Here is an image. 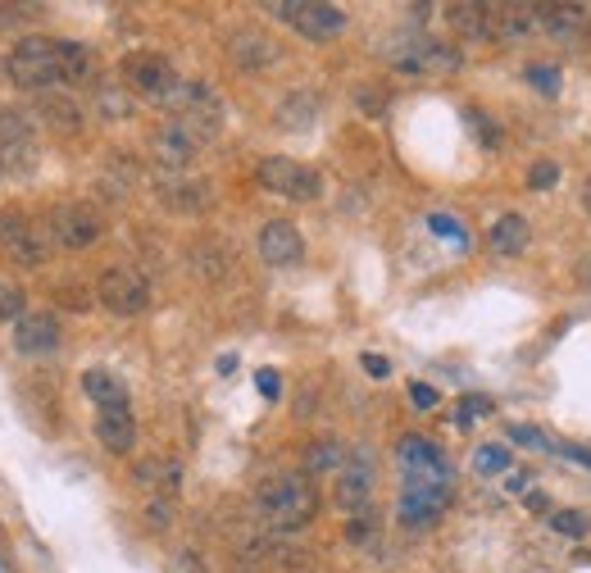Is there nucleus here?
<instances>
[{"label": "nucleus", "mask_w": 591, "mask_h": 573, "mask_svg": "<svg viewBox=\"0 0 591 573\" xmlns=\"http://www.w3.org/2000/svg\"><path fill=\"white\" fill-rule=\"evenodd\" d=\"M527 505H533V509H550V501L542 492H527Z\"/></svg>", "instance_id": "3c124183"}, {"label": "nucleus", "mask_w": 591, "mask_h": 573, "mask_svg": "<svg viewBox=\"0 0 591 573\" xmlns=\"http://www.w3.org/2000/svg\"><path fill=\"white\" fill-rule=\"evenodd\" d=\"M137 478V488H146L150 496H173L178 492V482H182V465L173 456H150L133 469Z\"/></svg>", "instance_id": "a878e982"}, {"label": "nucleus", "mask_w": 591, "mask_h": 573, "mask_svg": "<svg viewBox=\"0 0 591 573\" xmlns=\"http://www.w3.org/2000/svg\"><path fill=\"white\" fill-rule=\"evenodd\" d=\"M510 465H514V456H510V446H501V442H487V446L474 450V469H478L482 478L510 473Z\"/></svg>", "instance_id": "2f4dec72"}, {"label": "nucleus", "mask_w": 591, "mask_h": 573, "mask_svg": "<svg viewBox=\"0 0 591 573\" xmlns=\"http://www.w3.org/2000/svg\"><path fill=\"white\" fill-rule=\"evenodd\" d=\"M428 228L437 237H446V241H455V247H469V232H464V224L451 219V215H428Z\"/></svg>", "instance_id": "e433bc0d"}, {"label": "nucleus", "mask_w": 591, "mask_h": 573, "mask_svg": "<svg viewBox=\"0 0 591 573\" xmlns=\"http://www.w3.org/2000/svg\"><path fill=\"white\" fill-rule=\"evenodd\" d=\"M155 196H160V205L173 209V215H201L214 200V187L192 173H160L155 177Z\"/></svg>", "instance_id": "4468645a"}, {"label": "nucleus", "mask_w": 591, "mask_h": 573, "mask_svg": "<svg viewBox=\"0 0 591 573\" xmlns=\"http://www.w3.org/2000/svg\"><path fill=\"white\" fill-rule=\"evenodd\" d=\"M446 23L459 42H491V5H478V0L446 5Z\"/></svg>", "instance_id": "5701e85b"}, {"label": "nucleus", "mask_w": 591, "mask_h": 573, "mask_svg": "<svg viewBox=\"0 0 591 573\" xmlns=\"http://www.w3.org/2000/svg\"><path fill=\"white\" fill-rule=\"evenodd\" d=\"M19 19H27V5H0V27H14Z\"/></svg>", "instance_id": "de8ad7c7"}, {"label": "nucleus", "mask_w": 591, "mask_h": 573, "mask_svg": "<svg viewBox=\"0 0 591 573\" xmlns=\"http://www.w3.org/2000/svg\"><path fill=\"white\" fill-rule=\"evenodd\" d=\"M542 33V5H523V0H510V5H491V42L505 46H527Z\"/></svg>", "instance_id": "2eb2a0df"}, {"label": "nucleus", "mask_w": 591, "mask_h": 573, "mask_svg": "<svg viewBox=\"0 0 591 573\" xmlns=\"http://www.w3.org/2000/svg\"><path fill=\"white\" fill-rule=\"evenodd\" d=\"M410 401H414L419 410H432V405H437L442 397H437V387H428V382H414V387H410Z\"/></svg>", "instance_id": "79ce46f5"}, {"label": "nucleus", "mask_w": 591, "mask_h": 573, "mask_svg": "<svg viewBox=\"0 0 591 573\" xmlns=\"http://www.w3.org/2000/svg\"><path fill=\"white\" fill-rule=\"evenodd\" d=\"M396 465L406 469V478H455L446 456H442V446L419 437V433H406L396 442Z\"/></svg>", "instance_id": "f3484780"}, {"label": "nucleus", "mask_w": 591, "mask_h": 573, "mask_svg": "<svg viewBox=\"0 0 591 573\" xmlns=\"http://www.w3.org/2000/svg\"><path fill=\"white\" fill-rule=\"evenodd\" d=\"M487 414H491V401H487V397H464L459 410H455V424H459V428H469L474 419H487Z\"/></svg>", "instance_id": "58836bf2"}, {"label": "nucleus", "mask_w": 591, "mask_h": 573, "mask_svg": "<svg viewBox=\"0 0 591 573\" xmlns=\"http://www.w3.org/2000/svg\"><path fill=\"white\" fill-rule=\"evenodd\" d=\"M578 278H582V283H591V260H582V268H578Z\"/></svg>", "instance_id": "603ef678"}, {"label": "nucleus", "mask_w": 591, "mask_h": 573, "mask_svg": "<svg viewBox=\"0 0 591 573\" xmlns=\"http://www.w3.org/2000/svg\"><path fill=\"white\" fill-rule=\"evenodd\" d=\"M360 365H364V374H368V378H378V382H383V378L391 374V365H387V359H383V355H364V359H360Z\"/></svg>", "instance_id": "c03bdc74"}, {"label": "nucleus", "mask_w": 591, "mask_h": 573, "mask_svg": "<svg viewBox=\"0 0 591 573\" xmlns=\"http://www.w3.org/2000/svg\"><path fill=\"white\" fill-rule=\"evenodd\" d=\"M527 488H533V473H527V469H510L505 492H510V496H527Z\"/></svg>", "instance_id": "37998d69"}, {"label": "nucleus", "mask_w": 591, "mask_h": 573, "mask_svg": "<svg viewBox=\"0 0 591 573\" xmlns=\"http://www.w3.org/2000/svg\"><path fill=\"white\" fill-rule=\"evenodd\" d=\"M368 532H373V524H368L364 515H360V519H351V528H346V537H351V541H364Z\"/></svg>", "instance_id": "09e8293b"}, {"label": "nucleus", "mask_w": 591, "mask_h": 573, "mask_svg": "<svg viewBox=\"0 0 591 573\" xmlns=\"http://www.w3.org/2000/svg\"><path fill=\"white\" fill-rule=\"evenodd\" d=\"M5 78L23 92H65V78H59V59H55V42L50 37H23L14 42V50L5 55Z\"/></svg>", "instance_id": "7ed1b4c3"}, {"label": "nucleus", "mask_w": 591, "mask_h": 573, "mask_svg": "<svg viewBox=\"0 0 591 573\" xmlns=\"http://www.w3.org/2000/svg\"><path fill=\"white\" fill-rule=\"evenodd\" d=\"M96 442L110 450V456H133V446H137L133 410H101L96 414Z\"/></svg>", "instance_id": "4be33fe9"}, {"label": "nucleus", "mask_w": 591, "mask_h": 573, "mask_svg": "<svg viewBox=\"0 0 591 573\" xmlns=\"http://www.w3.org/2000/svg\"><path fill=\"white\" fill-rule=\"evenodd\" d=\"M0 247L14 255V264H23V268H42V264L50 260L55 237H50L46 224L27 219L23 209H0Z\"/></svg>", "instance_id": "0eeeda50"}, {"label": "nucleus", "mask_w": 591, "mask_h": 573, "mask_svg": "<svg viewBox=\"0 0 591 573\" xmlns=\"http://www.w3.org/2000/svg\"><path fill=\"white\" fill-rule=\"evenodd\" d=\"M255 509L269 532H300L319 515V488L305 469H277L255 488Z\"/></svg>", "instance_id": "f257e3e1"}, {"label": "nucleus", "mask_w": 591, "mask_h": 573, "mask_svg": "<svg viewBox=\"0 0 591 573\" xmlns=\"http://www.w3.org/2000/svg\"><path fill=\"white\" fill-rule=\"evenodd\" d=\"M192 264L201 268L205 278H224V268H232V264H228V255H219V251H214V247H201V251L192 255Z\"/></svg>", "instance_id": "4c0bfd02"}, {"label": "nucleus", "mask_w": 591, "mask_h": 573, "mask_svg": "<svg viewBox=\"0 0 591 573\" xmlns=\"http://www.w3.org/2000/svg\"><path fill=\"white\" fill-rule=\"evenodd\" d=\"M355 101H360L368 114H383V110H387V96H383V92L373 96V92H368V82H360V87H355Z\"/></svg>", "instance_id": "a19ab883"}, {"label": "nucleus", "mask_w": 591, "mask_h": 573, "mask_svg": "<svg viewBox=\"0 0 591 573\" xmlns=\"http://www.w3.org/2000/svg\"><path fill=\"white\" fill-rule=\"evenodd\" d=\"M277 55H283V46H277L269 33H260V27H237V33L228 37V59L237 69H269L277 65Z\"/></svg>", "instance_id": "412c9836"}, {"label": "nucleus", "mask_w": 591, "mask_h": 573, "mask_svg": "<svg viewBox=\"0 0 591 573\" xmlns=\"http://www.w3.org/2000/svg\"><path fill=\"white\" fill-rule=\"evenodd\" d=\"M260 260H264L269 268H292V264H300V260H305V237H300V228L287 224V219H269V224L260 228Z\"/></svg>", "instance_id": "6ab92c4d"}, {"label": "nucleus", "mask_w": 591, "mask_h": 573, "mask_svg": "<svg viewBox=\"0 0 591 573\" xmlns=\"http://www.w3.org/2000/svg\"><path fill=\"white\" fill-rule=\"evenodd\" d=\"M373 492H378V469H373V456L364 446L351 450V460L337 469V482H332V501L337 509H346V515H364Z\"/></svg>", "instance_id": "f8f14e48"}, {"label": "nucleus", "mask_w": 591, "mask_h": 573, "mask_svg": "<svg viewBox=\"0 0 591 573\" xmlns=\"http://www.w3.org/2000/svg\"><path fill=\"white\" fill-rule=\"evenodd\" d=\"M582 205H587V215H591V183L582 187Z\"/></svg>", "instance_id": "864d4df0"}, {"label": "nucleus", "mask_w": 591, "mask_h": 573, "mask_svg": "<svg viewBox=\"0 0 591 573\" xmlns=\"http://www.w3.org/2000/svg\"><path fill=\"white\" fill-rule=\"evenodd\" d=\"M164 110H169V124L192 133L201 146L224 133V101L205 82H178V92L164 101Z\"/></svg>", "instance_id": "f03ea898"}, {"label": "nucleus", "mask_w": 591, "mask_h": 573, "mask_svg": "<svg viewBox=\"0 0 591 573\" xmlns=\"http://www.w3.org/2000/svg\"><path fill=\"white\" fill-rule=\"evenodd\" d=\"M273 118H277V128H287V133H309L319 124V96L300 87V92H292L283 105H277Z\"/></svg>", "instance_id": "cd10ccee"}, {"label": "nucleus", "mask_w": 591, "mask_h": 573, "mask_svg": "<svg viewBox=\"0 0 591 573\" xmlns=\"http://www.w3.org/2000/svg\"><path fill=\"white\" fill-rule=\"evenodd\" d=\"M383 55H387V65H391V69H400V73H414V78H423V73H451V69H459V50H455V46H446V42H432V37H419V33L391 37V42L383 46Z\"/></svg>", "instance_id": "39448f33"}, {"label": "nucleus", "mask_w": 591, "mask_h": 573, "mask_svg": "<svg viewBox=\"0 0 591 573\" xmlns=\"http://www.w3.org/2000/svg\"><path fill=\"white\" fill-rule=\"evenodd\" d=\"M59 342H65V333H59V319L46 314V310H27V314L14 323V351H19V355L42 359V355H55Z\"/></svg>", "instance_id": "a211bd4d"}, {"label": "nucleus", "mask_w": 591, "mask_h": 573, "mask_svg": "<svg viewBox=\"0 0 591 573\" xmlns=\"http://www.w3.org/2000/svg\"><path fill=\"white\" fill-rule=\"evenodd\" d=\"M96 300L118 319H137V314L150 310V283L128 264H110L96 283Z\"/></svg>", "instance_id": "9d476101"}, {"label": "nucleus", "mask_w": 591, "mask_h": 573, "mask_svg": "<svg viewBox=\"0 0 591 573\" xmlns=\"http://www.w3.org/2000/svg\"><path fill=\"white\" fill-rule=\"evenodd\" d=\"M255 177H260L264 192L287 196V200H300V205L323 196L319 169H309V164H300V160H292V156H264L260 169H255Z\"/></svg>", "instance_id": "6e6552de"}, {"label": "nucleus", "mask_w": 591, "mask_h": 573, "mask_svg": "<svg viewBox=\"0 0 591 573\" xmlns=\"http://www.w3.org/2000/svg\"><path fill=\"white\" fill-rule=\"evenodd\" d=\"M0 164H5V173L37 169V133L23 110H0Z\"/></svg>", "instance_id": "ddd939ff"}, {"label": "nucleus", "mask_w": 591, "mask_h": 573, "mask_svg": "<svg viewBox=\"0 0 591 573\" xmlns=\"http://www.w3.org/2000/svg\"><path fill=\"white\" fill-rule=\"evenodd\" d=\"M527 241H533V224H527L519 209H510V215H501L491 228H487V247L496 251V255H523L527 251Z\"/></svg>", "instance_id": "b1692460"}, {"label": "nucleus", "mask_w": 591, "mask_h": 573, "mask_svg": "<svg viewBox=\"0 0 591 573\" xmlns=\"http://www.w3.org/2000/svg\"><path fill=\"white\" fill-rule=\"evenodd\" d=\"M455 496V478H406V492L396 501V519L406 528H432Z\"/></svg>", "instance_id": "423d86ee"}, {"label": "nucleus", "mask_w": 591, "mask_h": 573, "mask_svg": "<svg viewBox=\"0 0 591 573\" xmlns=\"http://www.w3.org/2000/svg\"><path fill=\"white\" fill-rule=\"evenodd\" d=\"M27 296H23V287L19 283H5V278H0V323H19L27 310Z\"/></svg>", "instance_id": "f704fd0d"}, {"label": "nucleus", "mask_w": 591, "mask_h": 573, "mask_svg": "<svg viewBox=\"0 0 591 573\" xmlns=\"http://www.w3.org/2000/svg\"><path fill=\"white\" fill-rule=\"evenodd\" d=\"M196 150H201V141L192 133H182L178 124H160L150 133V160L160 164V173H186Z\"/></svg>", "instance_id": "dca6fc26"}, {"label": "nucleus", "mask_w": 591, "mask_h": 573, "mask_svg": "<svg viewBox=\"0 0 591 573\" xmlns=\"http://www.w3.org/2000/svg\"><path fill=\"white\" fill-rule=\"evenodd\" d=\"M510 437H514V442H523V446H546V437H542L537 428H523V424H514V428H510Z\"/></svg>", "instance_id": "a18cd8bd"}, {"label": "nucleus", "mask_w": 591, "mask_h": 573, "mask_svg": "<svg viewBox=\"0 0 591 573\" xmlns=\"http://www.w3.org/2000/svg\"><path fill=\"white\" fill-rule=\"evenodd\" d=\"M5 177H10V173H5V164H0V183H5Z\"/></svg>", "instance_id": "5fc2aeb1"}, {"label": "nucleus", "mask_w": 591, "mask_h": 573, "mask_svg": "<svg viewBox=\"0 0 591 573\" xmlns=\"http://www.w3.org/2000/svg\"><path fill=\"white\" fill-rule=\"evenodd\" d=\"M46 228H50V237H55V247H65V251H87V247H96V241L105 237V219H101L87 200L55 205L50 219H46Z\"/></svg>", "instance_id": "9b49d317"}, {"label": "nucleus", "mask_w": 591, "mask_h": 573, "mask_svg": "<svg viewBox=\"0 0 591 573\" xmlns=\"http://www.w3.org/2000/svg\"><path fill=\"white\" fill-rule=\"evenodd\" d=\"M527 183H533V192H550L559 183V164L555 160H537L533 173H527Z\"/></svg>", "instance_id": "ea45409f"}, {"label": "nucleus", "mask_w": 591, "mask_h": 573, "mask_svg": "<svg viewBox=\"0 0 591 573\" xmlns=\"http://www.w3.org/2000/svg\"><path fill=\"white\" fill-rule=\"evenodd\" d=\"M55 59H59L65 92H69V87L96 82V55H91V46H82V42H55Z\"/></svg>", "instance_id": "393cba45"}, {"label": "nucleus", "mask_w": 591, "mask_h": 573, "mask_svg": "<svg viewBox=\"0 0 591 573\" xmlns=\"http://www.w3.org/2000/svg\"><path fill=\"white\" fill-rule=\"evenodd\" d=\"M123 82H128V92L133 96H146V101H169L178 92V69H173V59H164L160 50H137L123 59Z\"/></svg>", "instance_id": "1a4fd4ad"}, {"label": "nucleus", "mask_w": 591, "mask_h": 573, "mask_svg": "<svg viewBox=\"0 0 591 573\" xmlns=\"http://www.w3.org/2000/svg\"><path fill=\"white\" fill-rule=\"evenodd\" d=\"M346 460H351V450L341 446L337 437H319V442L305 446V473H309V478H315V473H337Z\"/></svg>", "instance_id": "c756f323"}, {"label": "nucleus", "mask_w": 591, "mask_h": 573, "mask_svg": "<svg viewBox=\"0 0 591 573\" xmlns=\"http://www.w3.org/2000/svg\"><path fill=\"white\" fill-rule=\"evenodd\" d=\"M91 96H96V110L105 118H114V124H123V118L137 110V96L123 82H96V87H91Z\"/></svg>", "instance_id": "7c9ffc66"}, {"label": "nucleus", "mask_w": 591, "mask_h": 573, "mask_svg": "<svg viewBox=\"0 0 591 573\" xmlns=\"http://www.w3.org/2000/svg\"><path fill=\"white\" fill-rule=\"evenodd\" d=\"M37 114L46 118L55 133H65V137H73V133L82 128V110H78V101H73L69 92H46V96H37Z\"/></svg>", "instance_id": "c85d7f7f"}, {"label": "nucleus", "mask_w": 591, "mask_h": 573, "mask_svg": "<svg viewBox=\"0 0 591 573\" xmlns=\"http://www.w3.org/2000/svg\"><path fill=\"white\" fill-rule=\"evenodd\" d=\"M173 515H178L173 496H150V501H146V524H150L155 532H164V528L173 524Z\"/></svg>", "instance_id": "c9c22d12"}, {"label": "nucleus", "mask_w": 591, "mask_h": 573, "mask_svg": "<svg viewBox=\"0 0 591 573\" xmlns=\"http://www.w3.org/2000/svg\"><path fill=\"white\" fill-rule=\"evenodd\" d=\"M260 391H264L269 401L277 397V374H273V369H260Z\"/></svg>", "instance_id": "8fccbe9b"}, {"label": "nucleus", "mask_w": 591, "mask_h": 573, "mask_svg": "<svg viewBox=\"0 0 591 573\" xmlns=\"http://www.w3.org/2000/svg\"><path fill=\"white\" fill-rule=\"evenodd\" d=\"M469 118H474V128H478V137H482V141H487V146H496V141H501V137H496V133H491V118H482V114H478V110H474V114H469Z\"/></svg>", "instance_id": "49530a36"}, {"label": "nucleus", "mask_w": 591, "mask_h": 573, "mask_svg": "<svg viewBox=\"0 0 591 573\" xmlns=\"http://www.w3.org/2000/svg\"><path fill=\"white\" fill-rule=\"evenodd\" d=\"M82 391H87V401H96V410H128V382L110 369H87Z\"/></svg>", "instance_id": "bb28decb"}, {"label": "nucleus", "mask_w": 591, "mask_h": 573, "mask_svg": "<svg viewBox=\"0 0 591 573\" xmlns=\"http://www.w3.org/2000/svg\"><path fill=\"white\" fill-rule=\"evenodd\" d=\"M550 528L559 537H587L591 532V515H582V509H550Z\"/></svg>", "instance_id": "72a5a7b5"}, {"label": "nucleus", "mask_w": 591, "mask_h": 573, "mask_svg": "<svg viewBox=\"0 0 591 573\" xmlns=\"http://www.w3.org/2000/svg\"><path fill=\"white\" fill-rule=\"evenodd\" d=\"M264 14L296 27V33L309 37V42H332L337 33H346V23H351V14L341 5H332V0H269Z\"/></svg>", "instance_id": "20e7f679"}, {"label": "nucleus", "mask_w": 591, "mask_h": 573, "mask_svg": "<svg viewBox=\"0 0 591 573\" xmlns=\"http://www.w3.org/2000/svg\"><path fill=\"white\" fill-rule=\"evenodd\" d=\"M542 33L559 46H582L591 37V10L587 5H565V0H555V5H542Z\"/></svg>", "instance_id": "aec40b11"}, {"label": "nucleus", "mask_w": 591, "mask_h": 573, "mask_svg": "<svg viewBox=\"0 0 591 573\" xmlns=\"http://www.w3.org/2000/svg\"><path fill=\"white\" fill-rule=\"evenodd\" d=\"M523 78L533 82V92H542L546 101H555V96H559V87H565V73H559L555 65H537V59L523 69Z\"/></svg>", "instance_id": "473e14b6"}]
</instances>
